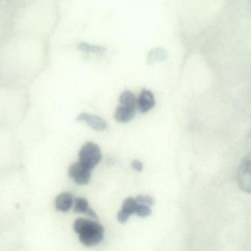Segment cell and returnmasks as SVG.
Here are the masks:
<instances>
[{
	"label": "cell",
	"instance_id": "16",
	"mask_svg": "<svg viewBox=\"0 0 251 251\" xmlns=\"http://www.w3.org/2000/svg\"><path fill=\"white\" fill-rule=\"evenodd\" d=\"M128 218H129V216H128L122 210H121L118 214V219H119V222L122 223H125L128 221Z\"/></svg>",
	"mask_w": 251,
	"mask_h": 251
},
{
	"label": "cell",
	"instance_id": "15",
	"mask_svg": "<svg viewBox=\"0 0 251 251\" xmlns=\"http://www.w3.org/2000/svg\"><path fill=\"white\" fill-rule=\"evenodd\" d=\"M135 199L139 204L146 205V206H149V207L153 206V203H154V200L150 196L139 195Z\"/></svg>",
	"mask_w": 251,
	"mask_h": 251
},
{
	"label": "cell",
	"instance_id": "13",
	"mask_svg": "<svg viewBox=\"0 0 251 251\" xmlns=\"http://www.w3.org/2000/svg\"><path fill=\"white\" fill-rule=\"evenodd\" d=\"M79 50L82 51L88 52V53H103L105 51V48L100 46L91 45L87 43H81L79 44Z\"/></svg>",
	"mask_w": 251,
	"mask_h": 251
},
{
	"label": "cell",
	"instance_id": "1",
	"mask_svg": "<svg viewBox=\"0 0 251 251\" xmlns=\"http://www.w3.org/2000/svg\"><path fill=\"white\" fill-rule=\"evenodd\" d=\"M74 229L79 235V241L87 247L100 244L104 238V228L96 221L79 218L74 223Z\"/></svg>",
	"mask_w": 251,
	"mask_h": 251
},
{
	"label": "cell",
	"instance_id": "12",
	"mask_svg": "<svg viewBox=\"0 0 251 251\" xmlns=\"http://www.w3.org/2000/svg\"><path fill=\"white\" fill-rule=\"evenodd\" d=\"M137 206H138V203L136 199L133 198V197H128V198L126 199L124 202L122 210L128 216H130V215L136 214Z\"/></svg>",
	"mask_w": 251,
	"mask_h": 251
},
{
	"label": "cell",
	"instance_id": "8",
	"mask_svg": "<svg viewBox=\"0 0 251 251\" xmlns=\"http://www.w3.org/2000/svg\"><path fill=\"white\" fill-rule=\"evenodd\" d=\"M73 210L75 213L85 214V215H88V216L94 218V219L98 218L97 214L90 207L86 199L82 198V197H76L75 199Z\"/></svg>",
	"mask_w": 251,
	"mask_h": 251
},
{
	"label": "cell",
	"instance_id": "6",
	"mask_svg": "<svg viewBox=\"0 0 251 251\" xmlns=\"http://www.w3.org/2000/svg\"><path fill=\"white\" fill-rule=\"evenodd\" d=\"M154 96L149 90L143 89L137 98V109L141 113H146L154 106Z\"/></svg>",
	"mask_w": 251,
	"mask_h": 251
},
{
	"label": "cell",
	"instance_id": "10",
	"mask_svg": "<svg viewBox=\"0 0 251 251\" xmlns=\"http://www.w3.org/2000/svg\"><path fill=\"white\" fill-rule=\"evenodd\" d=\"M119 102L120 106L129 108L134 110L137 109V98L131 91H125L122 92L119 98Z\"/></svg>",
	"mask_w": 251,
	"mask_h": 251
},
{
	"label": "cell",
	"instance_id": "7",
	"mask_svg": "<svg viewBox=\"0 0 251 251\" xmlns=\"http://www.w3.org/2000/svg\"><path fill=\"white\" fill-rule=\"evenodd\" d=\"M74 201H75V199L71 193H63L56 197L54 206L57 211L67 212L73 206Z\"/></svg>",
	"mask_w": 251,
	"mask_h": 251
},
{
	"label": "cell",
	"instance_id": "5",
	"mask_svg": "<svg viewBox=\"0 0 251 251\" xmlns=\"http://www.w3.org/2000/svg\"><path fill=\"white\" fill-rule=\"evenodd\" d=\"M76 120L83 121V122H86L90 127L96 131H104L108 126L105 119L100 117V116L87 113H81L76 117Z\"/></svg>",
	"mask_w": 251,
	"mask_h": 251
},
{
	"label": "cell",
	"instance_id": "11",
	"mask_svg": "<svg viewBox=\"0 0 251 251\" xmlns=\"http://www.w3.org/2000/svg\"><path fill=\"white\" fill-rule=\"evenodd\" d=\"M167 58V53L162 48H156L152 50L149 53V63H153L155 62L162 61Z\"/></svg>",
	"mask_w": 251,
	"mask_h": 251
},
{
	"label": "cell",
	"instance_id": "17",
	"mask_svg": "<svg viewBox=\"0 0 251 251\" xmlns=\"http://www.w3.org/2000/svg\"><path fill=\"white\" fill-rule=\"evenodd\" d=\"M131 167L137 171H141L143 167V164L138 160L133 161L132 163H131Z\"/></svg>",
	"mask_w": 251,
	"mask_h": 251
},
{
	"label": "cell",
	"instance_id": "2",
	"mask_svg": "<svg viewBox=\"0 0 251 251\" xmlns=\"http://www.w3.org/2000/svg\"><path fill=\"white\" fill-rule=\"evenodd\" d=\"M102 158L100 147L94 142H87L79 153V163L89 169L95 167Z\"/></svg>",
	"mask_w": 251,
	"mask_h": 251
},
{
	"label": "cell",
	"instance_id": "9",
	"mask_svg": "<svg viewBox=\"0 0 251 251\" xmlns=\"http://www.w3.org/2000/svg\"><path fill=\"white\" fill-rule=\"evenodd\" d=\"M135 111L129 108L119 106L115 112V119L119 122H128L134 118Z\"/></svg>",
	"mask_w": 251,
	"mask_h": 251
},
{
	"label": "cell",
	"instance_id": "14",
	"mask_svg": "<svg viewBox=\"0 0 251 251\" xmlns=\"http://www.w3.org/2000/svg\"><path fill=\"white\" fill-rule=\"evenodd\" d=\"M151 213V208L149 206H146V205L139 204L138 203L136 214L139 217L146 218V217L149 216Z\"/></svg>",
	"mask_w": 251,
	"mask_h": 251
},
{
	"label": "cell",
	"instance_id": "4",
	"mask_svg": "<svg viewBox=\"0 0 251 251\" xmlns=\"http://www.w3.org/2000/svg\"><path fill=\"white\" fill-rule=\"evenodd\" d=\"M69 175L76 184L85 185L90 182L91 178V169L79 162L74 163L69 169Z\"/></svg>",
	"mask_w": 251,
	"mask_h": 251
},
{
	"label": "cell",
	"instance_id": "3",
	"mask_svg": "<svg viewBox=\"0 0 251 251\" xmlns=\"http://www.w3.org/2000/svg\"><path fill=\"white\" fill-rule=\"evenodd\" d=\"M237 183L243 193L251 195V150L240 162L237 170Z\"/></svg>",
	"mask_w": 251,
	"mask_h": 251
}]
</instances>
